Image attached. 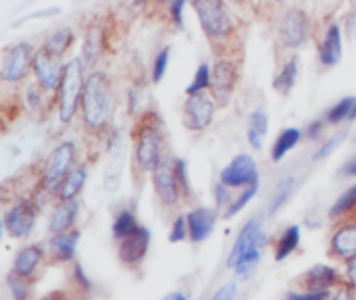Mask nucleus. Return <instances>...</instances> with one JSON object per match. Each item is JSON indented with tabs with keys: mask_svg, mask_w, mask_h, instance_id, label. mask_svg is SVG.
I'll list each match as a JSON object with an SVG mask.
<instances>
[{
	"mask_svg": "<svg viewBox=\"0 0 356 300\" xmlns=\"http://www.w3.org/2000/svg\"><path fill=\"white\" fill-rule=\"evenodd\" d=\"M83 71H86V67L79 56L71 58L65 65L63 79L56 90L58 92V117L63 123H69L81 104V94H83V86H86Z\"/></svg>",
	"mask_w": 356,
	"mask_h": 300,
	"instance_id": "nucleus-3",
	"label": "nucleus"
},
{
	"mask_svg": "<svg viewBox=\"0 0 356 300\" xmlns=\"http://www.w3.org/2000/svg\"><path fill=\"white\" fill-rule=\"evenodd\" d=\"M169 56H171L169 48H163V50L156 54L154 65H152V81H154V84H159V81L165 77V73H167V65H169Z\"/></svg>",
	"mask_w": 356,
	"mask_h": 300,
	"instance_id": "nucleus-39",
	"label": "nucleus"
},
{
	"mask_svg": "<svg viewBox=\"0 0 356 300\" xmlns=\"http://www.w3.org/2000/svg\"><path fill=\"white\" fill-rule=\"evenodd\" d=\"M184 4H186V0H167L169 13H171L173 21H175L177 25H181V23H184V19H181V13H184Z\"/></svg>",
	"mask_w": 356,
	"mask_h": 300,
	"instance_id": "nucleus-43",
	"label": "nucleus"
},
{
	"mask_svg": "<svg viewBox=\"0 0 356 300\" xmlns=\"http://www.w3.org/2000/svg\"><path fill=\"white\" fill-rule=\"evenodd\" d=\"M188 228H190V240L192 242H202L211 236L215 221H217V213L213 209L200 207L190 211L188 215Z\"/></svg>",
	"mask_w": 356,
	"mask_h": 300,
	"instance_id": "nucleus-16",
	"label": "nucleus"
},
{
	"mask_svg": "<svg viewBox=\"0 0 356 300\" xmlns=\"http://www.w3.org/2000/svg\"><path fill=\"white\" fill-rule=\"evenodd\" d=\"M238 84V65L232 58H217L211 69V92L219 104H227Z\"/></svg>",
	"mask_w": 356,
	"mask_h": 300,
	"instance_id": "nucleus-11",
	"label": "nucleus"
},
{
	"mask_svg": "<svg viewBox=\"0 0 356 300\" xmlns=\"http://www.w3.org/2000/svg\"><path fill=\"white\" fill-rule=\"evenodd\" d=\"M138 228H140V226H138V221H136V215H134L131 211H121V213H117V217H115V221H113V236L119 238V240H123V238H127L129 234H134Z\"/></svg>",
	"mask_w": 356,
	"mask_h": 300,
	"instance_id": "nucleus-32",
	"label": "nucleus"
},
{
	"mask_svg": "<svg viewBox=\"0 0 356 300\" xmlns=\"http://www.w3.org/2000/svg\"><path fill=\"white\" fill-rule=\"evenodd\" d=\"M173 165H175V175H177V184H179L181 196L184 198H192V184H190V177H188V163L184 159H175Z\"/></svg>",
	"mask_w": 356,
	"mask_h": 300,
	"instance_id": "nucleus-37",
	"label": "nucleus"
},
{
	"mask_svg": "<svg viewBox=\"0 0 356 300\" xmlns=\"http://www.w3.org/2000/svg\"><path fill=\"white\" fill-rule=\"evenodd\" d=\"M332 253L340 259L356 257V223H344L332 238Z\"/></svg>",
	"mask_w": 356,
	"mask_h": 300,
	"instance_id": "nucleus-20",
	"label": "nucleus"
},
{
	"mask_svg": "<svg viewBox=\"0 0 356 300\" xmlns=\"http://www.w3.org/2000/svg\"><path fill=\"white\" fill-rule=\"evenodd\" d=\"M35 50L29 42L21 40L13 46L4 48L2 61H0V79L4 84H19L23 81L29 71H33V56Z\"/></svg>",
	"mask_w": 356,
	"mask_h": 300,
	"instance_id": "nucleus-6",
	"label": "nucleus"
},
{
	"mask_svg": "<svg viewBox=\"0 0 356 300\" xmlns=\"http://www.w3.org/2000/svg\"><path fill=\"white\" fill-rule=\"evenodd\" d=\"M102 25L98 21L90 23L86 27V33H83V44H81V63L86 69L94 71V67L98 65L100 56H102Z\"/></svg>",
	"mask_w": 356,
	"mask_h": 300,
	"instance_id": "nucleus-15",
	"label": "nucleus"
},
{
	"mask_svg": "<svg viewBox=\"0 0 356 300\" xmlns=\"http://www.w3.org/2000/svg\"><path fill=\"white\" fill-rule=\"evenodd\" d=\"M35 226V209L29 200H17L4 213V230L13 238H27Z\"/></svg>",
	"mask_w": 356,
	"mask_h": 300,
	"instance_id": "nucleus-13",
	"label": "nucleus"
},
{
	"mask_svg": "<svg viewBox=\"0 0 356 300\" xmlns=\"http://www.w3.org/2000/svg\"><path fill=\"white\" fill-rule=\"evenodd\" d=\"M148 246H150V232L146 228H138L134 234H129L127 238L121 240L119 259L125 265H138L146 257Z\"/></svg>",
	"mask_w": 356,
	"mask_h": 300,
	"instance_id": "nucleus-14",
	"label": "nucleus"
},
{
	"mask_svg": "<svg viewBox=\"0 0 356 300\" xmlns=\"http://www.w3.org/2000/svg\"><path fill=\"white\" fill-rule=\"evenodd\" d=\"M356 119V104H355V111H353V115H350V121H355Z\"/></svg>",
	"mask_w": 356,
	"mask_h": 300,
	"instance_id": "nucleus-53",
	"label": "nucleus"
},
{
	"mask_svg": "<svg viewBox=\"0 0 356 300\" xmlns=\"http://www.w3.org/2000/svg\"><path fill=\"white\" fill-rule=\"evenodd\" d=\"M330 300H353V292L350 288H340L334 297H330Z\"/></svg>",
	"mask_w": 356,
	"mask_h": 300,
	"instance_id": "nucleus-50",
	"label": "nucleus"
},
{
	"mask_svg": "<svg viewBox=\"0 0 356 300\" xmlns=\"http://www.w3.org/2000/svg\"><path fill=\"white\" fill-rule=\"evenodd\" d=\"M65 65L58 54L50 52L46 46H40L33 56V73H35V84L44 92H54L60 86Z\"/></svg>",
	"mask_w": 356,
	"mask_h": 300,
	"instance_id": "nucleus-9",
	"label": "nucleus"
},
{
	"mask_svg": "<svg viewBox=\"0 0 356 300\" xmlns=\"http://www.w3.org/2000/svg\"><path fill=\"white\" fill-rule=\"evenodd\" d=\"M298 79V56L294 54L288 63H284V67L280 69V73L273 79V90L282 96H288Z\"/></svg>",
	"mask_w": 356,
	"mask_h": 300,
	"instance_id": "nucleus-23",
	"label": "nucleus"
},
{
	"mask_svg": "<svg viewBox=\"0 0 356 300\" xmlns=\"http://www.w3.org/2000/svg\"><path fill=\"white\" fill-rule=\"evenodd\" d=\"M300 138H302V132L300 129H296V127H288V129H284L280 136H277V140H275V144H273V152H271V159L275 161V163H280L298 142H300Z\"/></svg>",
	"mask_w": 356,
	"mask_h": 300,
	"instance_id": "nucleus-28",
	"label": "nucleus"
},
{
	"mask_svg": "<svg viewBox=\"0 0 356 300\" xmlns=\"http://www.w3.org/2000/svg\"><path fill=\"white\" fill-rule=\"evenodd\" d=\"M356 207V186L353 188H348L336 203H334V207L330 209V217L332 219H338V217H342V215H346L350 209H355Z\"/></svg>",
	"mask_w": 356,
	"mask_h": 300,
	"instance_id": "nucleus-35",
	"label": "nucleus"
},
{
	"mask_svg": "<svg viewBox=\"0 0 356 300\" xmlns=\"http://www.w3.org/2000/svg\"><path fill=\"white\" fill-rule=\"evenodd\" d=\"M259 192V182H254V184H250V186H246L242 192H240V196L238 198H234L232 203H229V207L225 209V213H223V217L225 219H229V217H234V215H238L252 198H254V194Z\"/></svg>",
	"mask_w": 356,
	"mask_h": 300,
	"instance_id": "nucleus-34",
	"label": "nucleus"
},
{
	"mask_svg": "<svg viewBox=\"0 0 356 300\" xmlns=\"http://www.w3.org/2000/svg\"><path fill=\"white\" fill-rule=\"evenodd\" d=\"M75 278H77V282H79V286H83L86 290H90V288H92V284H90V280L86 278V274H83V269H81L79 265H75Z\"/></svg>",
	"mask_w": 356,
	"mask_h": 300,
	"instance_id": "nucleus-49",
	"label": "nucleus"
},
{
	"mask_svg": "<svg viewBox=\"0 0 356 300\" xmlns=\"http://www.w3.org/2000/svg\"><path fill=\"white\" fill-rule=\"evenodd\" d=\"M60 13V8L58 6H52V8H44V10H38V13H31V15H27L25 19H21V21H17V25H21V23H25V21H29V19H42V17H46V15H58Z\"/></svg>",
	"mask_w": 356,
	"mask_h": 300,
	"instance_id": "nucleus-45",
	"label": "nucleus"
},
{
	"mask_svg": "<svg viewBox=\"0 0 356 300\" xmlns=\"http://www.w3.org/2000/svg\"><path fill=\"white\" fill-rule=\"evenodd\" d=\"M292 192H294V177H286V180H282V182L277 184V188H275L273 196H271V203H269L267 213H269V215H275V213H277V211L288 203V198L292 196Z\"/></svg>",
	"mask_w": 356,
	"mask_h": 300,
	"instance_id": "nucleus-31",
	"label": "nucleus"
},
{
	"mask_svg": "<svg viewBox=\"0 0 356 300\" xmlns=\"http://www.w3.org/2000/svg\"><path fill=\"white\" fill-rule=\"evenodd\" d=\"M40 261H42V248L38 244L35 246H25L15 257V274L21 276V278H29L38 269Z\"/></svg>",
	"mask_w": 356,
	"mask_h": 300,
	"instance_id": "nucleus-24",
	"label": "nucleus"
},
{
	"mask_svg": "<svg viewBox=\"0 0 356 300\" xmlns=\"http://www.w3.org/2000/svg\"><path fill=\"white\" fill-rule=\"evenodd\" d=\"M6 288H8L13 300H27V297H29V288L25 284V278L17 276L15 271L6 278Z\"/></svg>",
	"mask_w": 356,
	"mask_h": 300,
	"instance_id": "nucleus-38",
	"label": "nucleus"
},
{
	"mask_svg": "<svg viewBox=\"0 0 356 300\" xmlns=\"http://www.w3.org/2000/svg\"><path fill=\"white\" fill-rule=\"evenodd\" d=\"M215 198H217V207H223L229 203V186H225L223 182H219L215 186ZM229 207V205H227Z\"/></svg>",
	"mask_w": 356,
	"mask_h": 300,
	"instance_id": "nucleus-44",
	"label": "nucleus"
},
{
	"mask_svg": "<svg viewBox=\"0 0 356 300\" xmlns=\"http://www.w3.org/2000/svg\"><path fill=\"white\" fill-rule=\"evenodd\" d=\"M305 286L309 290H330L334 288L336 284H340V276L334 267H327V265H315L311 267L305 278H302Z\"/></svg>",
	"mask_w": 356,
	"mask_h": 300,
	"instance_id": "nucleus-21",
	"label": "nucleus"
},
{
	"mask_svg": "<svg viewBox=\"0 0 356 300\" xmlns=\"http://www.w3.org/2000/svg\"><path fill=\"white\" fill-rule=\"evenodd\" d=\"M234 297H236V284H225V286L213 297V300H234Z\"/></svg>",
	"mask_w": 356,
	"mask_h": 300,
	"instance_id": "nucleus-46",
	"label": "nucleus"
},
{
	"mask_svg": "<svg viewBox=\"0 0 356 300\" xmlns=\"http://www.w3.org/2000/svg\"><path fill=\"white\" fill-rule=\"evenodd\" d=\"M259 230H261V219H257V217L244 223V228L238 234L236 244H234V248H232V253L227 257V267L229 269H236V265L240 263V259L252 248V242H254V236H257Z\"/></svg>",
	"mask_w": 356,
	"mask_h": 300,
	"instance_id": "nucleus-19",
	"label": "nucleus"
},
{
	"mask_svg": "<svg viewBox=\"0 0 356 300\" xmlns=\"http://www.w3.org/2000/svg\"><path fill=\"white\" fill-rule=\"evenodd\" d=\"M273 2H286V0H273Z\"/></svg>",
	"mask_w": 356,
	"mask_h": 300,
	"instance_id": "nucleus-54",
	"label": "nucleus"
},
{
	"mask_svg": "<svg viewBox=\"0 0 356 300\" xmlns=\"http://www.w3.org/2000/svg\"><path fill=\"white\" fill-rule=\"evenodd\" d=\"M71 42H73V31H71L69 27H60V29H56L54 33H50V35L46 38L44 46H46L50 52L63 56L65 50L71 46Z\"/></svg>",
	"mask_w": 356,
	"mask_h": 300,
	"instance_id": "nucleus-30",
	"label": "nucleus"
},
{
	"mask_svg": "<svg viewBox=\"0 0 356 300\" xmlns=\"http://www.w3.org/2000/svg\"><path fill=\"white\" fill-rule=\"evenodd\" d=\"M342 58V27L338 23H330L325 38L319 46V61L323 67H334Z\"/></svg>",
	"mask_w": 356,
	"mask_h": 300,
	"instance_id": "nucleus-17",
	"label": "nucleus"
},
{
	"mask_svg": "<svg viewBox=\"0 0 356 300\" xmlns=\"http://www.w3.org/2000/svg\"><path fill=\"white\" fill-rule=\"evenodd\" d=\"M86 177H88L86 167H75V169L65 177V182L60 184V188L56 190L58 200H73V198L83 190Z\"/></svg>",
	"mask_w": 356,
	"mask_h": 300,
	"instance_id": "nucleus-26",
	"label": "nucleus"
},
{
	"mask_svg": "<svg viewBox=\"0 0 356 300\" xmlns=\"http://www.w3.org/2000/svg\"><path fill=\"white\" fill-rule=\"evenodd\" d=\"M269 132V117L265 111L257 109L250 113L248 117V142L254 150H261L263 148V138L267 136Z\"/></svg>",
	"mask_w": 356,
	"mask_h": 300,
	"instance_id": "nucleus-25",
	"label": "nucleus"
},
{
	"mask_svg": "<svg viewBox=\"0 0 356 300\" xmlns=\"http://www.w3.org/2000/svg\"><path fill=\"white\" fill-rule=\"evenodd\" d=\"M330 290H309L302 294H288L290 300H330Z\"/></svg>",
	"mask_w": 356,
	"mask_h": 300,
	"instance_id": "nucleus-42",
	"label": "nucleus"
},
{
	"mask_svg": "<svg viewBox=\"0 0 356 300\" xmlns=\"http://www.w3.org/2000/svg\"><path fill=\"white\" fill-rule=\"evenodd\" d=\"M346 274H348V282H350V288L356 292V257L348 259V265H346Z\"/></svg>",
	"mask_w": 356,
	"mask_h": 300,
	"instance_id": "nucleus-47",
	"label": "nucleus"
},
{
	"mask_svg": "<svg viewBox=\"0 0 356 300\" xmlns=\"http://www.w3.org/2000/svg\"><path fill=\"white\" fill-rule=\"evenodd\" d=\"M163 300H188V297L184 292H171V294H167Z\"/></svg>",
	"mask_w": 356,
	"mask_h": 300,
	"instance_id": "nucleus-52",
	"label": "nucleus"
},
{
	"mask_svg": "<svg viewBox=\"0 0 356 300\" xmlns=\"http://www.w3.org/2000/svg\"><path fill=\"white\" fill-rule=\"evenodd\" d=\"M194 10L209 40L221 42L232 35L234 23L227 13L225 0H194Z\"/></svg>",
	"mask_w": 356,
	"mask_h": 300,
	"instance_id": "nucleus-5",
	"label": "nucleus"
},
{
	"mask_svg": "<svg viewBox=\"0 0 356 300\" xmlns=\"http://www.w3.org/2000/svg\"><path fill=\"white\" fill-rule=\"evenodd\" d=\"M355 104H356V98L355 96H346V98H342L338 104H334L330 111H327V123H342V121H346V119H350V115H353V111H355Z\"/></svg>",
	"mask_w": 356,
	"mask_h": 300,
	"instance_id": "nucleus-33",
	"label": "nucleus"
},
{
	"mask_svg": "<svg viewBox=\"0 0 356 300\" xmlns=\"http://www.w3.org/2000/svg\"><path fill=\"white\" fill-rule=\"evenodd\" d=\"M186 238H190V228H188V217H177L173 221V228H171V236L169 240L171 242H184Z\"/></svg>",
	"mask_w": 356,
	"mask_h": 300,
	"instance_id": "nucleus-41",
	"label": "nucleus"
},
{
	"mask_svg": "<svg viewBox=\"0 0 356 300\" xmlns=\"http://www.w3.org/2000/svg\"><path fill=\"white\" fill-rule=\"evenodd\" d=\"M77 242H79V232H75V230L54 234L52 240H50V251L58 261H71L75 257Z\"/></svg>",
	"mask_w": 356,
	"mask_h": 300,
	"instance_id": "nucleus-22",
	"label": "nucleus"
},
{
	"mask_svg": "<svg viewBox=\"0 0 356 300\" xmlns=\"http://www.w3.org/2000/svg\"><path fill=\"white\" fill-rule=\"evenodd\" d=\"M75 159H77V148L73 142H60L50 157L46 159L40 175V186L46 192H56L65 177L75 169Z\"/></svg>",
	"mask_w": 356,
	"mask_h": 300,
	"instance_id": "nucleus-4",
	"label": "nucleus"
},
{
	"mask_svg": "<svg viewBox=\"0 0 356 300\" xmlns=\"http://www.w3.org/2000/svg\"><path fill=\"white\" fill-rule=\"evenodd\" d=\"M152 186H154V192H156V196L161 198L163 205H167V207L177 205V200L181 196V190H179L177 175H175V165H173V161L169 157H163L159 161V165L154 167Z\"/></svg>",
	"mask_w": 356,
	"mask_h": 300,
	"instance_id": "nucleus-10",
	"label": "nucleus"
},
{
	"mask_svg": "<svg viewBox=\"0 0 356 300\" xmlns=\"http://www.w3.org/2000/svg\"><path fill=\"white\" fill-rule=\"evenodd\" d=\"M277 38L286 48H292V50L305 46L311 38V23H309L307 13L300 8L286 10L282 21H280Z\"/></svg>",
	"mask_w": 356,
	"mask_h": 300,
	"instance_id": "nucleus-8",
	"label": "nucleus"
},
{
	"mask_svg": "<svg viewBox=\"0 0 356 300\" xmlns=\"http://www.w3.org/2000/svg\"><path fill=\"white\" fill-rule=\"evenodd\" d=\"M265 232H263V228L257 232V236H254V242H252V248L240 259V263L236 265V274L240 276V278H246L252 269H254V265L259 263V259H261V246L265 244Z\"/></svg>",
	"mask_w": 356,
	"mask_h": 300,
	"instance_id": "nucleus-27",
	"label": "nucleus"
},
{
	"mask_svg": "<svg viewBox=\"0 0 356 300\" xmlns=\"http://www.w3.org/2000/svg\"><path fill=\"white\" fill-rule=\"evenodd\" d=\"M77 211H79V203L75 198L73 200H60L54 207V211L50 213V221H48V230L52 232V236L69 232L71 226L75 223Z\"/></svg>",
	"mask_w": 356,
	"mask_h": 300,
	"instance_id": "nucleus-18",
	"label": "nucleus"
},
{
	"mask_svg": "<svg viewBox=\"0 0 356 300\" xmlns=\"http://www.w3.org/2000/svg\"><path fill=\"white\" fill-rule=\"evenodd\" d=\"M342 173H344V175H353V177H356V157L355 159H350V161L344 165Z\"/></svg>",
	"mask_w": 356,
	"mask_h": 300,
	"instance_id": "nucleus-51",
	"label": "nucleus"
},
{
	"mask_svg": "<svg viewBox=\"0 0 356 300\" xmlns=\"http://www.w3.org/2000/svg\"><path fill=\"white\" fill-rule=\"evenodd\" d=\"M136 163L140 171L150 173L159 165L163 155V129L156 113H146L142 121L136 125Z\"/></svg>",
	"mask_w": 356,
	"mask_h": 300,
	"instance_id": "nucleus-2",
	"label": "nucleus"
},
{
	"mask_svg": "<svg viewBox=\"0 0 356 300\" xmlns=\"http://www.w3.org/2000/svg\"><path fill=\"white\" fill-rule=\"evenodd\" d=\"M286 300H290V299H286Z\"/></svg>",
	"mask_w": 356,
	"mask_h": 300,
	"instance_id": "nucleus-55",
	"label": "nucleus"
},
{
	"mask_svg": "<svg viewBox=\"0 0 356 300\" xmlns=\"http://www.w3.org/2000/svg\"><path fill=\"white\" fill-rule=\"evenodd\" d=\"M225 186L229 188H246L254 182H259V167L254 157L250 155H238L223 171H221V180Z\"/></svg>",
	"mask_w": 356,
	"mask_h": 300,
	"instance_id": "nucleus-12",
	"label": "nucleus"
},
{
	"mask_svg": "<svg viewBox=\"0 0 356 300\" xmlns=\"http://www.w3.org/2000/svg\"><path fill=\"white\" fill-rule=\"evenodd\" d=\"M217 111V100L213 94L198 92V94H188L184 102V123L192 132L207 129L213 123Z\"/></svg>",
	"mask_w": 356,
	"mask_h": 300,
	"instance_id": "nucleus-7",
	"label": "nucleus"
},
{
	"mask_svg": "<svg viewBox=\"0 0 356 300\" xmlns=\"http://www.w3.org/2000/svg\"><path fill=\"white\" fill-rule=\"evenodd\" d=\"M321 129H323V121H313L311 125H309V129H307V134H309V138H319L321 136Z\"/></svg>",
	"mask_w": 356,
	"mask_h": 300,
	"instance_id": "nucleus-48",
	"label": "nucleus"
},
{
	"mask_svg": "<svg viewBox=\"0 0 356 300\" xmlns=\"http://www.w3.org/2000/svg\"><path fill=\"white\" fill-rule=\"evenodd\" d=\"M344 138H346V134H336V136H332V138H330V140H327V142H325V144L315 152V155H313V161H323L325 157H330V155H332V152L342 144V142H344Z\"/></svg>",
	"mask_w": 356,
	"mask_h": 300,
	"instance_id": "nucleus-40",
	"label": "nucleus"
},
{
	"mask_svg": "<svg viewBox=\"0 0 356 300\" xmlns=\"http://www.w3.org/2000/svg\"><path fill=\"white\" fill-rule=\"evenodd\" d=\"M113 84L104 71H90L81 94V117L90 132H102L113 115Z\"/></svg>",
	"mask_w": 356,
	"mask_h": 300,
	"instance_id": "nucleus-1",
	"label": "nucleus"
},
{
	"mask_svg": "<svg viewBox=\"0 0 356 300\" xmlns=\"http://www.w3.org/2000/svg\"><path fill=\"white\" fill-rule=\"evenodd\" d=\"M300 242V228L298 226H290L277 240V246H275V259L277 261H284L286 257H290L296 246Z\"/></svg>",
	"mask_w": 356,
	"mask_h": 300,
	"instance_id": "nucleus-29",
	"label": "nucleus"
},
{
	"mask_svg": "<svg viewBox=\"0 0 356 300\" xmlns=\"http://www.w3.org/2000/svg\"><path fill=\"white\" fill-rule=\"evenodd\" d=\"M207 88H211V67L202 63V65L196 69V75H194L192 84L186 88V94H198V92H207Z\"/></svg>",
	"mask_w": 356,
	"mask_h": 300,
	"instance_id": "nucleus-36",
	"label": "nucleus"
}]
</instances>
